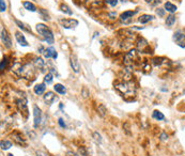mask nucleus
Instances as JSON below:
<instances>
[{"mask_svg": "<svg viewBox=\"0 0 185 156\" xmlns=\"http://www.w3.org/2000/svg\"><path fill=\"white\" fill-rule=\"evenodd\" d=\"M115 87L122 94L127 95V96H133L136 93V87L133 81H121L115 84Z\"/></svg>", "mask_w": 185, "mask_h": 156, "instance_id": "obj_1", "label": "nucleus"}, {"mask_svg": "<svg viewBox=\"0 0 185 156\" xmlns=\"http://www.w3.org/2000/svg\"><path fill=\"white\" fill-rule=\"evenodd\" d=\"M36 31L43 37V40L45 42H47V44H54V34L51 32V30L47 28L44 24H38L36 25Z\"/></svg>", "mask_w": 185, "mask_h": 156, "instance_id": "obj_2", "label": "nucleus"}, {"mask_svg": "<svg viewBox=\"0 0 185 156\" xmlns=\"http://www.w3.org/2000/svg\"><path fill=\"white\" fill-rule=\"evenodd\" d=\"M14 72L19 75V76L26 77L29 79V77H32L33 75V69H32V65L30 64H25V65H22V64H15V69Z\"/></svg>", "mask_w": 185, "mask_h": 156, "instance_id": "obj_3", "label": "nucleus"}, {"mask_svg": "<svg viewBox=\"0 0 185 156\" xmlns=\"http://www.w3.org/2000/svg\"><path fill=\"white\" fill-rule=\"evenodd\" d=\"M59 22L64 29H73L78 26V20L76 19H72V18H61L59 19Z\"/></svg>", "mask_w": 185, "mask_h": 156, "instance_id": "obj_4", "label": "nucleus"}, {"mask_svg": "<svg viewBox=\"0 0 185 156\" xmlns=\"http://www.w3.org/2000/svg\"><path fill=\"white\" fill-rule=\"evenodd\" d=\"M173 41L178 44L180 47H185V34L182 32L181 30H178L173 34Z\"/></svg>", "mask_w": 185, "mask_h": 156, "instance_id": "obj_5", "label": "nucleus"}, {"mask_svg": "<svg viewBox=\"0 0 185 156\" xmlns=\"http://www.w3.org/2000/svg\"><path fill=\"white\" fill-rule=\"evenodd\" d=\"M33 116H34V127H38L42 121V112L36 105H33Z\"/></svg>", "mask_w": 185, "mask_h": 156, "instance_id": "obj_6", "label": "nucleus"}, {"mask_svg": "<svg viewBox=\"0 0 185 156\" xmlns=\"http://www.w3.org/2000/svg\"><path fill=\"white\" fill-rule=\"evenodd\" d=\"M1 41H2V44H3L5 47L11 48L12 41H11V39H10L9 34H8L7 30L4 29V28H2V29H1Z\"/></svg>", "mask_w": 185, "mask_h": 156, "instance_id": "obj_7", "label": "nucleus"}, {"mask_svg": "<svg viewBox=\"0 0 185 156\" xmlns=\"http://www.w3.org/2000/svg\"><path fill=\"white\" fill-rule=\"evenodd\" d=\"M70 64H71V67L73 69V71L75 73H79L80 71V65L79 62H78V59L75 54H72L70 57Z\"/></svg>", "mask_w": 185, "mask_h": 156, "instance_id": "obj_8", "label": "nucleus"}, {"mask_svg": "<svg viewBox=\"0 0 185 156\" xmlns=\"http://www.w3.org/2000/svg\"><path fill=\"white\" fill-rule=\"evenodd\" d=\"M17 107L19 109V111H22V113L25 114V116H28V109H27V101H26V98H19L17 99Z\"/></svg>", "mask_w": 185, "mask_h": 156, "instance_id": "obj_9", "label": "nucleus"}, {"mask_svg": "<svg viewBox=\"0 0 185 156\" xmlns=\"http://www.w3.org/2000/svg\"><path fill=\"white\" fill-rule=\"evenodd\" d=\"M44 57L46 59H49V58H53V59H57L58 57V54H57V51L55 49L54 47H47L45 48V50L43 52Z\"/></svg>", "mask_w": 185, "mask_h": 156, "instance_id": "obj_10", "label": "nucleus"}, {"mask_svg": "<svg viewBox=\"0 0 185 156\" xmlns=\"http://www.w3.org/2000/svg\"><path fill=\"white\" fill-rule=\"evenodd\" d=\"M136 12L137 11H126V12H124V13H122V14L120 15V19H121V22L127 24V22L131 20V18L136 14Z\"/></svg>", "mask_w": 185, "mask_h": 156, "instance_id": "obj_11", "label": "nucleus"}, {"mask_svg": "<svg viewBox=\"0 0 185 156\" xmlns=\"http://www.w3.org/2000/svg\"><path fill=\"white\" fill-rule=\"evenodd\" d=\"M15 37H16V41L18 42L19 45H22V46H28V42L26 41L25 39V35L23 34L22 32H16L15 33Z\"/></svg>", "mask_w": 185, "mask_h": 156, "instance_id": "obj_12", "label": "nucleus"}, {"mask_svg": "<svg viewBox=\"0 0 185 156\" xmlns=\"http://www.w3.org/2000/svg\"><path fill=\"white\" fill-rule=\"evenodd\" d=\"M55 99H56V95H55L53 92H47V93H45V95H44V101H45V103L48 104V105H51V104L55 102Z\"/></svg>", "mask_w": 185, "mask_h": 156, "instance_id": "obj_13", "label": "nucleus"}, {"mask_svg": "<svg viewBox=\"0 0 185 156\" xmlns=\"http://www.w3.org/2000/svg\"><path fill=\"white\" fill-rule=\"evenodd\" d=\"M45 89H46L45 84H36L35 87L33 88V91H34V93H35L36 95H41V94H43L44 92H45Z\"/></svg>", "mask_w": 185, "mask_h": 156, "instance_id": "obj_14", "label": "nucleus"}, {"mask_svg": "<svg viewBox=\"0 0 185 156\" xmlns=\"http://www.w3.org/2000/svg\"><path fill=\"white\" fill-rule=\"evenodd\" d=\"M153 19H154V16H153V15L143 14L139 17L138 20H139V22H141V24H147V22H151V20H153Z\"/></svg>", "mask_w": 185, "mask_h": 156, "instance_id": "obj_15", "label": "nucleus"}, {"mask_svg": "<svg viewBox=\"0 0 185 156\" xmlns=\"http://www.w3.org/2000/svg\"><path fill=\"white\" fill-rule=\"evenodd\" d=\"M13 139L15 140L16 143L20 145H26V141H25V138L23 137V135L20 134H14L13 135Z\"/></svg>", "mask_w": 185, "mask_h": 156, "instance_id": "obj_16", "label": "nucleus"}, {"mask_svg": "<svg viewBox=\"0 0 185 156\" xmlns=\"http://www.w3.org/2000/svg\"><path fill=\"white\" fill-rule=\"evenodd\" d=\"M54 89H55V91H56L57 93H59V94L64 95V94L66 93V87H64V86H62L61 84H56L54 86Z\"/></svg>", "mask_w": 185, "mask_h": 156, "instance_id": "obj_17", "label": "nucleus"}, {"mask_svg": "<svg viewBox=\"0 0 185 156\" xmlns=\"http://www.w3.org/2000/svg\"><path fill=\"white\" fill-rule=\"evenodd\" d=\"M23 5H24V7H25L27 11H30V12H35L36 11L35 5H34L32 2H30V1H24Z\"/></svg>", "mask_w": 185, "mask_h": 156, "instance_id": "obj_18", "label": "nucleus"}, {"mask_svg": "<svg viewBox=\"0 0 185 156\" xmlns=\"http://www.w3.org/2000/svg\"><path fill=\"white\" fill-rule=\"evenodd\" d=\"M165 10L170 12V13H174V12L178 10V7H175L174 4L171 3V2H166V3H165Z\"/></svg>", "mask_w": 185, "mask_h": 156, "instance_id": "obj_19", "label": "nucleus"}, {"mask_svg": "<svg viewBox=\"0 0 185 156\" xmlns=\"http://www.w3.org/2000/svg\"><path fill=\"white\" fill-rule=\"evenodd\" d=\"M98 114L102 116V118H105L106 116H107V109H106V107L104 105H98Z\"/></svg>", "mask_w": 185, "mask_h": 156, "instance_id": "obj_20", "label": "nucleus"}, {"mask_svg": "<svg viewBox=\"0 0 185 156\" xmlns=\"http://www.w3.org/2000/svg\"><path fill=\"white\" fill-rule=\"evenodd\" d=\"M15 22H16V25L20 28V29L23 30V31H26V32L28 33H31V29H29V28H27V26L24 24V22H19V20H17V19H15Z\"/></svg>", "mask_w": 185, "mask_h": 156, "instance_id": "obj_21", "label": "nucleus"}, {"mask_svg": "<svg viewBox=\"0 0 185 156\" xmlns=\"http://www.w3.org/2000/svg\"><path fill=\"white\" fill-rule=\"evenodd\" d=\"M60 10H61V12H63V13H66L68 15H73V11L64 3L60 4Z\"/></svg>", "mask_w": 185, "mask_h": 156, "instance_id": "obj_22", "label": "nucleus"}, {"mask_svg": "<svg viewBox=\"0 0 185 156\" xmlns=\"http://www.w3.org/2000/svg\"><path fill=\"white\" fill-rule=\"evenodd\" d=\"M174 22H175V16H174V15L170 14L169 16H167V18H166V25H167L168 27L173 26Z\"/></svg>", "mask_w": 185, "mask_h": 156, "instance_id": "obj_23", "label": "nucleus"}, {"mask_svg": "<svg viewBox=\"0 0 185 156\" xmlns=\"http://www.w3.org/2000/svg\"><path fill=\"white\" fill-rule=\"evenodd\" d=\"M153 118L154 119H156V120H158V121H162V120H164L165 119V116H164L163 113L160 112V111H158V110H154L153 111Z\"/></svg>", "mask_w": 185, "mask_h": 156, "instance_id": "obj_24", "label": "nucleus"}, {"mask_svg": "<svg viewBox=\"0 0 185 156\" xmlns=\"http://www.w3.org/2000/svg\"><path fill=\"white\" fill-rule=\"evenodd\" d=\"M34 64H35V66L38 67V69H40L41 71H43V67L44 65H45V62L43 61V59L42 58H36L35 61H34Z\"/></svg>", "mask_w": 185, "mask_h": 156, "instance_id": "obj_25", "label": "nucleus"}, {"mask_svg": "<svg viewBox=\"0 0 185 156\" xmlns=\"http://www.w3.org/2000/svg\"><path fill=\"white\" fill-rule=\"evenodd\" d=\"M138 44V47H139V49H141V50H143V48L145 47H148V42L145 40V39H139L137 42Z\"/></svg>", "mask_w": 185, "mask_h": 156, "instance_id": "obj_26", "label": "nucleus"}, {"mask_svg": "<svg viewBox=\"0 0 185 156\" xmlns=\"http://www.w3.org/2000/svg\"><path fill=\"white\" fill-rule=\"evenodd\" d=\"M12 146V142L9 141V140H2L1 141V149L2 150H9Z\"/></svg>", "mask_w": 185, "mask_h": 156, "instance_id": "obj_27", "label": "nucleus"}, {"mask_svg": "<svg viewBox=\"0 0 185 156\" xmlns=\"http://www.w3.org/2000/svg\"><path fill=\"white\" fill-rule=\"evenodd\" d=\"M44 81H45V84H51L53 82V74L51 73H47L46 75H45V78H44Z\"/></svg>", "mask_w": 185, "mask_h": 156, "instance_id": "obj_28", "label": "nucleus"}, {"mask_svg": "<svg viewBox=\"0 0 185 156\" xmlns=\"http://www.w3.org/2000/svg\"><path fill=\"white\" fill-rule=\"evenodd\" d=\"M93 138H94V140L98 142V143H101L102 142V136L98 134V131H94V133H93Z\"/></svg>", "mask_w": 185, "mask_h": 156, "instance_id": "obj_29", "label": "nucleus"}, {"mask_svg": "<svg viewBox=\"0 0 185 156\" xmlns=\"http://www.w3.org/2000/svg\"><path fill=\"white\" fill-rule=\"evenodd\" d=\"M145 1H147V3H149L152 7H155V5H157L160 2V0H145Z\"/></svg>", "mask_w": 185, "mask_h": 156, "instance_id": "obj_30", "label": "nucleus"}, {"mask_svg": "<svg viewBox=\"0 0 185 156\" xmlns=\"http://www.w3.org/2000/svg\"><path fill=\"white\" fill-rule=\"evenodd\" d=\"M7 63H8V58L7 57H4L3 59H2V61H1V64H0V69H1V71H3L4 67L7 66Z\"/></svg>", "mask_w": 185, "mask_h": 156, "instance_id": "obj_31", "label": "nucleus"}, {"mask_svg": "<svg viewBox=\"0 0 185 156\" xmlns=\"http://www.w3.org/2000/svg\"><path fill=\"white\" fill-rule=\"evenodd\" d=\"M5 10H7V5H5L4 0H0V11L4 12Z\"/></svg>", "mask_w": 185, "mask_h": 156, "instance_id": "obj_32", "label": "nucleus"}, {"mask_svg": "<svg viewBox=\"0 0 185 156\" xmlns=\"http://www.w3.org/2000/svg\"><path fill=\"white\" fill-rule=\"evenodd\" d=\"M105 2L108 3L109 5H111V7H116L118 4V0H105Z\"/></svg>", "mask_w": 185, "mask_h": 156, "instance_id": "obj_33", "label": "nucleus"}, {"mask_svg": "<svg viewBox=\"0 0 185 156\" xmlns=\"http://www.w3.org/2000/svg\"><path fill=\"white\" fill-rule=\"evenodd\" d=\"M79 154H80V156H88L87 150L85 149V148H81V149H79Z\"/></svg>", "mask_w": 185, "mask_h": 156, "instance_id": "obj_34", "label": "nucleus"}, {"mask_svg": "<svg viewBox=\"0 0 185 156\" xmlns=\"http://www.w3.org/2000/svg\"><path fill=\"white\" fill-rule=\"evenodd\" d=\"M156 13H157L158 16H164V14H165V10H164V9H157V10H156Z\"/></svg>", "mask_w": 185, "mask_h": 156, "instance_id": "obj_35", "label": "nucleus"}, {"mask_svg": "<svg viewBox=\"0 0 185 156\" xmlns=\"http://www.w3.org/2000/svg\"><path fill=\"white\" fill-rule=\"evenodd\" d=\"M58 123H59V125L62 127V128H66V123H64V121H63V119H61V118H60V119L58 120Z\"/></svg>", "mask_w": 185, "mask_h": 156, "instance_id": "obj_36", "label": "nucleus"}, {"mask_svg": "<svg viewBox=\"0 0 185 156\" xmlns=\"http://www.w3.org/2000/svg\"><path fill=\"white\" fill-rule=\"evenodd\" d=\"M36 156H48L47 153L43 152V151H36Z\"/></svg>", "mask_w": 185, "mask_h": 156, "instance_id": "obj_37", "label": "nucleus"}, {"mask_svg": "<svg viewBox=\"0 0 185 156\" xmlns=\"http://www.w3.org/2000/svg\"><path fill=\"white\" fill-rule=\"evenodd\" d=\"M66 156H80V155H77L76 153L72 152V151H69V152L66 153Z\"/></svg>", "mask_w": 185, "mask_h": 156, "instance_id": "obj_38", "label": "nucleus"}, {"mask_svg": "<svg viewBox=\"0 0 185 156\" xmlns=\"http://www.w3.org/2000/svg\"><path fill=\"white\" fill-rule=\"evenodd\" d=\"M83 96H84L85 98L88 97V91H87V89H84V91H83Z\"/></svg>", "mask_w": 185, "mask_h": 156, "instance_id": "obj_39", "label": "nucleus"}, {"mask_svg": "<svg viewBox=\"0 0 185 156\" xmlns=\"http://www.w3.org/2000/svg\"><path fill=\"white\" fill-rule=\"evenodd\" d=\"M166 138H167V136H166V134H163V135H162V138H160V139H162V140H165Z\"/></svg>", "mask_w": 185, "mask_h": 156, "instance_id": "obj_40", "label": "nucleus"}, {"mask_svg": "<svg viewBox=\"0 0 185 156\" xmlns=\"http://www.w3.org/2000/svg\"><path fill=\"white\" fill-rule=\"evenodd\" d=\"M88 2H94V1H98V0H87Z\"/></svg>", "mask_w": 185, "mask_h": 156, "instance_id": "obj_41", "label": "nucleus"}, {"mask_svg": "<svg viewBox=\"0 0 185 156\" xmlns=\"http://www.w3.org/2000/svg\"><path fill=\"white\" fill-rule=\"evenodd\" d=\"M7 156H13V154H8Z\"/></svg>", "mask_w": 185, "mask_h": 156, "instance_id": "obj_42", "label": "nucleus"}, {"mask_svg": "<svg viewBox=\"0 0 185 156\" xmlns=\"http://www.w3.org/2000/svg\"><path fill=\"white\" fill-rule=\"evenodd\" d=\"M184 94H185V91H184Z\"/></svg>", "mask_w": 185, "mask_h": 156, "instance_id": "obj_43", "label": "nucleus"}]
</instances>
